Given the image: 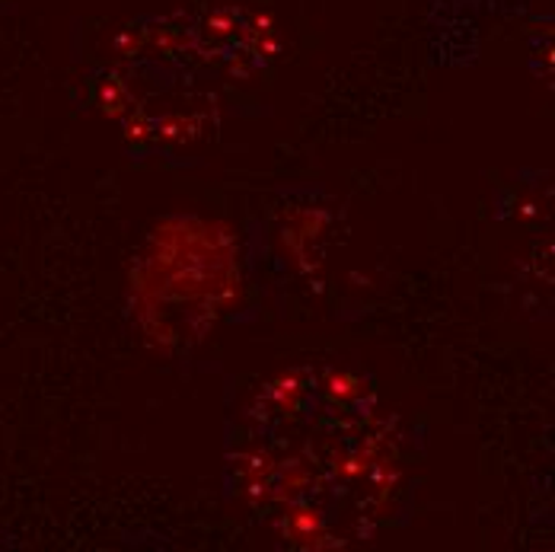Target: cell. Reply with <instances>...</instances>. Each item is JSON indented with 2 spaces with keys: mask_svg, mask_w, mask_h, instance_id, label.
I'll use <instances>...</instances> for the list:
<instances>
[{
  "mask_svg": "<svg viewBox=\"0 0 555 552\" xmlns=\"http://www.w3.org/2000/svg\"><path fill=\"white\" fill-rule=\"evenodd\" d=\"M333 389H335V393H348V389H351V381H348V377H341V381L335 377Z\"/></svg>",
  "mask_w": 555,
  "mask_h": 552,
  "instance_id": "6da1fadb",
  "label": "cell"
}]
</instances>
